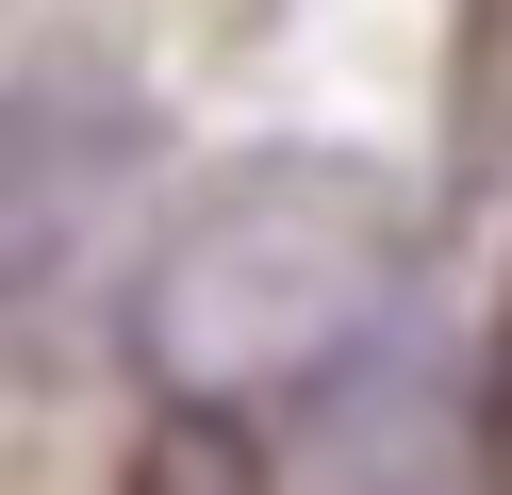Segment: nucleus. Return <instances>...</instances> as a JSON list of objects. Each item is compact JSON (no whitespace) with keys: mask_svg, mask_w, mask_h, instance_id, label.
<instances>
[{"mask_svg":"<svg viewBox=\"0 0 512 495\" xmlns=\"http://www.w3.org/2000/svg\"><path fill=\"white\" fill-rule=\"evenodd\" d=\"M116 495H281V479H265V429H248L232 396H166V413L133 429V479Z\"/></svg>","mask_w":512,"mask_h":495,"instance_id":"1","label":"nucleus"},{"mask_svg":"<svg viewBox=\"0 0 512 495\" xmlns=\"http://www.w3.org/2000/svg\"><path fill=\"white\" fill-rule=\"evenodd\" d=\"M512 149V0H479L463 17V165Z\"/></svg>","mask_w":512,"mask_h":495,"instance_id":"2","label":"nucleus"},{"mask_svg":"<svg viewBox=\"0 0 512 495\" xmlns=\"http://www.w3.org/2000/svg\"><path fill=\"white\" fill-rule=\"evenodd\" d=\"M463 446H479V479L512 495V281H496V330H479V413H463Z\"/></svg>","mask_w":512,"mask_h":495,"instance_id":"3","label":"nucleus"}]
</instances>
